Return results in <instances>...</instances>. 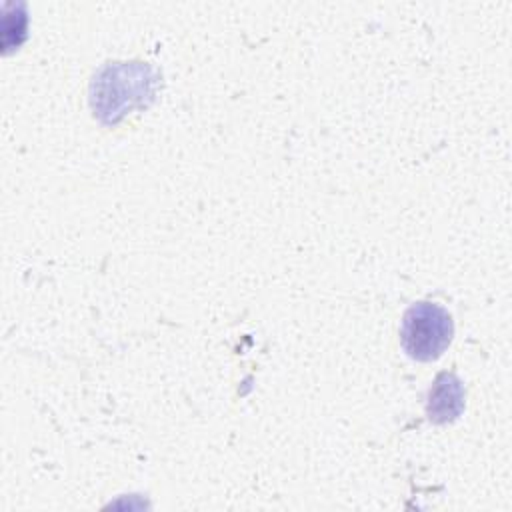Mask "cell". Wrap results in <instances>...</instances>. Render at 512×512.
<instances>
[{"mask_svg": "<svg viewBox=\"0 0 512 512\" xmlns=\"http://www.w3.org/2000/svg\"><path fill=\"white\" fill-rule=\"evenodd\" d=\"M154 70L142 62H114L98 70L90 84L94 114L106 122H120L132 108L148 106L154 98Z\"/></svg>", "mask_w": 512, "mask_h": 512, "instance_id": "obj_1", "label": "cell"}, {"mask_svg": "<svg viewBox=\"0 0 512 512\" xmlns=\"http://www.w3.org/2000/svg\"><path fill=\"white\" fill-rule=\"evenodd\" d=\"M464 386L460 378L452 372H442L436 376L432 388L428 390L426 416L434 424H446L456 420L464 410Z\"/></svg>", "mask_w": 512, "mask_h": 512, "instance_id": "obj_3", "label": "cell"}, {"mask_svg": "<svg viewBox=\"0 0 512 512\" xmlns=\"http://www.w3.org/2000/svg\"><path fill=\"white\" fill-rule=\"evenodd\" d=\"M452 316L434 302H416L404 316L400 326V344L404 352L418 362H432L452 342Z\"/></svg>", "mask_w": 512, "mask_h": 512, "instance_id": "obj_2", "label": "cell"}]
</instances>
